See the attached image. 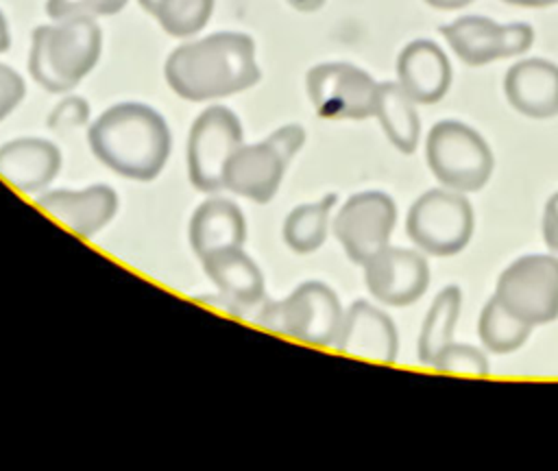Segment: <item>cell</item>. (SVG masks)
<instances>
[{
  "mask_svg": "<svg viewBox=\"0 0 558 471\" xmlns=\"http://www.w3.org/2000/svg\"><path fill=\"white\" fill-rule=\"evenodd\" d=\"M342 316L344 310L340 299L329 286L305 281L281 301L264 299L253 323L307 345L329 347L336 342Z\"/></svg>",
  "mask_w": 558,
  "mask_h": 471,
  "instance_id": "277c9868",
  "label": "cell"
},
{
  "mask_svg": "<svg viewBox=\"0 0 558 471\" xmlns=\"http://www.w3.org/2000/svg\"><path fill=\"white\" fill-rule=\"evenodd\" d=\"M460 310H462V292H460L458 286H445L434 297V301L427 307V314L423 318V325H421V331H418V340H416V358H418V362L429 366L432 358L442 347L453 342V334H456V327H458Z\"/></svg>",
  "mask_w": 558,
  "mask_h": 471,
  "instance_id": "7402d4cb",
  "label": "cell"
},
{
  "mask_svg": "<svg viewBox=\"0 0 558 471\" xmlns=\"http://www.w3.org/2000/svg\"><path fill=\"white\" fill-rule=\"evenodd\" d=\"M303 144L305 129L301 124H283L257 144H242L225 168V188L253 203H268Z\"/></svg>",
  "mask_w": 558,
  "mask_h": 471,
  "instance_id": "8992f818",
  "label": "cell"
},
{
  "mask_svg": "<svg viewBox=\"0 0 558 471\" xmlns=\"http://www.w3.org/2000/svg\"><path fill=\"white\" fill-rule=\"evenodd\" d=\"M89 102L83 96L61 98L48 113V129L54 133H70L89 122Z\"/></svg>",
  "mask_w": 558,
  "mask_h": 471,
  "instance_id": "83f0119b",
  "label": "cell"
},
{
  "mask_svg": "<svg viewBox=\"0 0 558 471\" xmlns=\"http://www.w3.org/2000/svg\"><path fill=\"white\" fill-rule=\"evenodd\" d=\"M129 0H48L46 11L52 20L68 17H100L116 15L126 7Z\"/></svg>",
  "mask_w": 558,
  "mask_h": 471,
  "instance_id": "4316f807",
  "label": "cell"
},
{
  "mask_svg": "<svg viewBox=\"0 0 558 471\" xmlns=\"http://www.w3.org/2000/svg\"><path fill=\"white\" fill-rule=\"evenodd\" d=\"M242 146L240 118L222 105L203 109L187 135V174L196 190L218 192L225 188V168Z\"/></svg>",
  "mask_w": 558,
  "mask_h": 471,
  "instance_id": "9c48e42d",
  "label": "cell"
},
{
  "mask_svg": "<svg viewBox=\"0 0 558 471\" xmlns=\"http://www.w3.org/2000/svg\"><path fill=\"white\" fill-rule=\"evenodd\" d=\"M87 142L100 164L133 181H153L172 148L163 116L144 102H118L105 109L89 124Z\"/></svg>",
  "mask_w": 558,
  "mask_h": 471,
  "instance_id": "7a4b0ae2",
  "label": "cell"
},
{
  "mask_svg": "<svg viewBox=\"0 0 558 471\" xmlns=\"http://www.w3.org/2000/svg\"><path fill=\"white\" fill-rule=\"evenodd\" d=\"M305 89L316 113L327 120H364L377 109L379 83L344 61L314 65L305 76Z\"/></svg>",
  "mask_w": 558,
  "mask_h": 471,
  "instance_id": "30bf717a",
  "label": "cell"
},
{
  "mask_svg": "<svg viewBox=\"0 0 558 471\" xmlns=\"http://www.w3.org/2000/svg\"><path fill=\"white\" fill-rule=\"evenodd\" d=\"M163 76L177 96L205 102L253 87L262 72L255 41L244 33L220 31L177 46L163 63Z\"/></svg>",
  "mask_w": 558,
  "mask_h": 471,
  "instance_id": "6da1fadb",
  "label": "cell"
},
{
  "mask_svg": "<svg viewBox=\"0 0 558 471\" xmlns=\"http://www.w3.org/2000/svg\"><path fill=\"white\" fill-rule=\"evenodd\" d=\"M532 327L512 316L495 297H490L477 321V336L482 347L490 353H512L521 349L530 336Z\"/></svg>",
  "mask_w": 558,
  "mask_h": 471,
  "instance_id": "cb8c5ba5",
  "label": "cell"
},
{
  "mask_svg": "<svg viewBox=\"0 0 558 471\" xmlns=\"http://www.w3.org/2000/svg\"><path fill=\"white\" fill-rule=\"evenodd\" d=\"M425 159L442 188L462 194L482 190L488 183L495 164L486 140L458 120H440L429 129Z\"/></svg>",
  "mask_w": 558,
  "mask_h": 471,
  "instance_id": "5b68a950",
  "label": "cell"
},
{
  "mask_svg": "<svg viewBox=\"0 0 558 471\" xmlns=\"http://www.w3.org/2000/svg\"><path fill=\"white\" fill-rule=\"evenodd\" d=\"M449 48L466 65H484L497 59L517 57L534 41L532 26L523 22L497 24L482 15H464L440 28Z\"/></svg>",
  "mask_w": 558,
  "mask_h": 471,
  "instance_id": "7c38bea8",
  "label": "cell"
},
{
  "mask_svg": "<svg viewBox=\"0 0 558 471\" xmlns=\"http://www.w3.org/2000/svg\"><path fill=\"white\" fill-rule=\"evenodd\" d=\"M429 7L440 9V11H451V9H462L466 4H471L473 0H425Z\"/></svg>",
  "mask_w": 558,
  "mask_h": 471,
  "instance_id": "4dcf8cb0",
  "label": "cell"
},
{
  "mask_svg": "<svg viewBox=\"0 0 558 471\" xmlns=\"http://www.w3.org/2000/svg\"><path fill=\"white\" fill-rule=\"evenodd\" d=\"M368 292L392 307L418 301L429 286V266L423 253L401 246H384L364 264Z\"/></svg>",
  "mask_w": 558,
  "mask_h": 471,
  "instance_id": "4fadbf2b",
  "label": "cell"
},
{
  "mask_svg": "<svg viewBox=\"0 0 558 471\" xmlns=\"http://www.w3.org/2000/svg\"><path fill=\"white\" fill-rule=\"evenodd\" d=\"M26 94L24 78L11 65L0 63V122L22 102Z\"/></svg>",
  "mask_w": 558,
  "mask_h": 471,
  "instance_id": "f1b7e54d",
  "label": "cell"
},
{
  "mask_svg": "<svg viewBox=\"0 0 558 471\" xmlns=\"http://www.w3.org/2000/svg\"><path fill=\"white\" fill-rule=\"evenodd\" d=\"M397 225L395 201L379 190H366L349 196L336 212L331 229L347 257L364 264L377 251L388 246Z\"/></svg>",
  "mask_w": 558,
  "mask_h": 471,
  "instance_id": "8fae6325",
  "label": "cell"
},
{
  "mask_svg": "<svg viewBox=\"0 0 558 471\" xmlns=\"http://www.w3.org/2000/svg\"><path fill=\"white\" fill-rule=\"evenodd\" d=\"M37 205L70 231L92 238L113 220L118 196L109 185L96 183L83 190H44Z\"/></svg>",
  "mask_w": 558,
  "mask_h": 471,
  "instance_id": "2e32d148",
  "label": "cell"
},
{
  "mask_svg": "<svg viewBox=\"0 0 558 471\" xmlns=\"http://www.w3.org/2000/svg\"><path fill=\"white\" fill-rule=\"evenodd\" d=\"M475 216L466 194L440 188L423 192L405 216L408 238L436 257L460 253L473 235Z\"/></svg>",
  "mask_w": 558,
  "mask_h": 471,
  "instance_id": "52a82bcc",
  "label": "cell"
},
{
  "mask_svg": "<svg viewBox=\"0 0 558 471\" xmlns=\"http://www.w3.org/2000/svg\"><path fill=\"white\" fill-rule=\"evenodd\" d=\"M11 46V31H9V22L4 17V13L0 11V55L7 52Z\"/></svg>",
  "mask_w": 558,
  "mask_h": 471,
  "instance_id": "1f68e13d",
  "label": "cell"
},
{
  "mask_svg": "<svg viewBox=\"0 0 558 471\" xmlns=\"http://www.w3.org/2000/svg\"><path fill=\"white\" fill-rule=\"evenodd\" d=\"M434 371L442 373H464V375H488V358L482 349L471 347V345H460V342H449L442 347L429 362Z\"/></svg>",
  "mask_w": 558,
  "mask_h": 471,
  "instance_id": "484cf974",
  "label": "cell"
},
{
  "mask_svg": "<svg viewBox=\"0 0 558 471\" xmlns=\"http://www.w3.org/2000/svg\"><path fill=\"white\" fill-rule=\"evenodd\" d=\"M288 4L296 11H303V13H310V11H316L325 4V0H288Z\"/></svg>",
  "mask_w": 558,
  "mask_h": 471,
  "instance_id": "d6a6232c",
  "label": "cell"
},
{
  "mask_svg": "<svg viewBox=\"0 0 558 471\" xmlns=\"http://www.w3.org/2000/svg\"><path fill=\"white\" fill-rule=\"evenodd\" d=\"M397 83L418 105L438 102L451 85V63L434 41H410L397 57Z\"/></svg>",
  "mask_w": 558,
  "mask_h": 471,
  "instance_id": "e0dca14e",
  "label": "cell"
},
{
  "mask_svg": "<svg viewBox=\"0 0 558 471\" xmlns=\"http://www.w3.org/2000/svg\"><path fill=\"white\" fill-rule=\"evenodd\" d=\"M504 2L514 4V7H530V9H543V7L558 4V0H504Z\"/></svg>",
  "mask_w": 558,
  "mask_h": 471,
  "instance_id": "836d02e7",
  "label": "cell"
},
{
  "mask_svg": "<svg viewBox=\"0 0 558 471\" xmlns=\"http://www.w3.org/2000/svg\"><path fill=\"white\" fill-rule=\"evenodd\" d=\"M336 201V194H327L316 203L296 205L283 220V242L296 253H312L320 249L329 233Z\"/></svg>",
  "mask_w": 558,
  "mask_h": 471,
  "instance_id": "603a6c76",
  "label": "cell"
},
{
  "mask_svg": "<svg viewBox=\"0 0 558 471\" xmlns=\"http://www.w3.org/2000/svg\"><path fill=\"white\" fill-rule=\"evenodd\" d=\"M375 118L379 120L386 137L401 153H414L421 137V120L416 102L405 94L399 83H379Z\"/></svg>",
  "mask_w": 558,
  "mask_h": 471,
  "instance_id": "44dd1931",
  "label": "cell"
},
{
  "mask_svg": "<svg viewBox=\"0 0 558 471\" xmlns=\"http://www.w3.org/2000/svg\"><path fill=\"white\" fill-rule=\"evenodd\" d=\"M201 262L207 277L218 288V305L233 316L253 321L257 307L266 299L259 266L242 251V246L211 253Z\"/></svg>",
  "mask_w": 558,
  "mask_h": 471,
  "instance_id": "5bb4252c",
  "label": "cell"
},
{
  "mask_svg": "<svg viewBox=\"0 0 558 471\" xmlns=\"http://www.w3.org/2000/svg\"><path fill=\"white\" fill-rule=\"evenodd\" d=\"M244 238L246 220L233 201L214 196L194 209L190 220V244L198 259L227 249H238L244 244Z\"/></svg>",
  "mask_w": 558,
  "mask_h": 471,
  "instance_id": "ffe728a7",
  "label": "cell"
},
{
  "mask_svg": "<svg viewBox=\"0 0 558 471\" xmlns=\"http://www.w3.org/2000/svg\"><path fill=\"white\" fill-rule=\"evenodd\" d=\"M102 31L96 17H68L33 31L28 72L52 94L74 89L98 63Z\"/></svg>",
  "mask_w": 558,
  "mask_h": 471,
  "instance_id": "3957f363",
  "label": "cell"
},
{
  "mask_svg": "<svg viewBox=\"0 0 558 471\" xmlns=\"http://www.w3.org/2000/svg\"><path fill=\"white\" fill-rule=\"evenodd\" d=\"M530 327L558 318V257L534 253L514 259L497 279L493 294Z\"/></svg>",
  "mask_w": 558,
  "mask_h": 471,
  "instance_id": "ba28073f",
  "label": "cell"
},
{
  "mask_svg": "<svg viewBox=\"0 0 558 471\" xmlns=\"http://www.w3.org/2000/svg\"><path fill=\"white\" fill-rule=\"evenodd\" d=\"M137 2H140V7H142L146 13H153V9L157 7L159 0H137Z\"/></svg>",
  "mask_w": 558,
  "mask_h": 471,
  "instance_id": "e575fe53",
  "label": "cell"
},
{
  "mask_svg": "<svg viewBox=\"0 0 558 471\" xmlns=\"http://www.w3.org/2000/svg\"><path fill=\"white\" fill-rule=\"evenodd\" d=\"M61 170L59 148L41 137H17L0 146V177L20 192H44Z\"/></svg>",
  "mask_w": 558,
  "mask_h": 471,
  "instance_id": "ac0fdd59",
  "label": "cell"
},
{
  "mask_svg": "<svg viewBox=\"0 0 558 471\" xmlns=\"http://www.w3.org/2000/svg\"><path fill=\"white\" fill-rule=\"evenodd\" d=\"M333 347L347 355L395 362L399 334L392 318L368 301H355L342 316Z\"/></svg>",
  "mask_w": 558,
  "mask_h": 471,
  "instance_id": "9a60e30c",
  "label": "cell"
},
{
  "mask_svg": "<svg viewBox=\"0 0 558 471\" xmlns=\"http://www.w3.org/2000/svg\"><path fill=\"white\" fill-rule=\"evenodd\" d=\"M541 229H543V240H545V244H547L551 251L558 253V192H554V194L549 196V201L545 203Z\"/></svg>",
  "mask_w": 558,
  "mask_h": 471,
  "instance_id": "f546056e",
  "label": "cell"
},
{
  "mask_svg": "<svg viewBox=\"0 0 558 471\" xmlns=\"http://www.w3.org/2000/svg\"><path fill=\"white\" fill-rule=\"evenodd\" d=\"M504 94L512 109L527 118L558 113V65L547 59L517 61L504 76Z\"/></svg>",
  "mask_w": 558,
  "mask_h": 471,
  "instance_id": "d6986e66",
  "label": "cell"
},
{
  "mask_svg": "<svg viewBox=\"0 0 558 471\" xmlns=\"http://www.w3.org/2000/svg\"><path fill=\"white\" fill-rule=\"evenodd\" d=\"M216 0H159L150 15L172 37H192L201 33L211 13Z\"/></svg>",
  "mask_w": 558,
  "mask_h": 471,
  "instance_id": "d4e9b609",
  "label": "cell"
}]
</instances>
